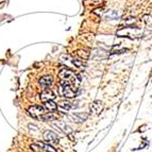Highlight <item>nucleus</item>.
Instances as JSON below:
<instances>
[{"label": "nucleus", "instance_id": "nucleus-1", "mask_svg": "<svg viewBox=\"0 0 152 152\" xmlns=\"http://www.w3.org/2000/svg\"><path fill=\"white\" fill-rule=\"evenodd\" d=\"M58 78L63 80V81H66L70 83L72 86H78V84L80 83V78L75 74L74 71L70 70L68 68H63L60 70L58 72Z\"/></svg>", "mask_w": 152, "mask_h": 152}, {"label": "nucleus", "instance_id": "nucleus-2", "mask_svg": "<svg viewBox=\"0 0 152 152\" xmlns=\"http://www.w3.org/2000/svg\"><path fill=\"white\" fill-rule=\"evenodd\" d=\"M58 91L60 96L66 97V98H72L76 96V91L72 88V85L68 82L63 81V80H61L58 83Z\"/></svg>", "mask_w": 152, "mask_h": 152}, {"label": "nucleus", "instance_id": "nucleus-3", "mask_svg": "<svg viewBox=\"0 0 152 152\" xmlns=\"http://www.w3.org/2000/svg\"><path fill=\"white\" fill-rule=\"evenodd\" d=\"M29 114L33 118H36V119H41L43 115L45 114V107H42V105H32V107H29L28 110Z\"/></svg>", "mask_w": 152, "mask_h": 152}, {"label": "nucleus", "instance_id": "nucleus-4", "mask_svg": "<svg viewBox=\"0 0 152 152\" xmlns=\"http://www.w3.org/2000/svg\"><path fill=\"white\" fill-rule=\"evenodd\" d=\"M44 140L45 142H47L48 144H58V135L52 131H47L44 132Z\"/></svg>", "mask_w": 152, "mask_h": 152}, {"label": "nucleus", "instance_id": "nucleus-5", "mask_svg": "<svg viewBox=\"0 0 152 152\" xmlns=\"http://www.w3.org/2000/svg\"><path fill=\"white\" fill-rule=\"evenodd\" d=\"M54 98H56V95H54L53 91L49 88H46L41 94V100L43 102L50 101V100H53Z\"/></svg>", "mask_w": 152, "mask_h": 152}, {"label": "nucleus", "instance_id": "nucleus-6", "mask_svg": "<svg viewBox=\"0 0 152 152\" xmlns=\"http://www.w3.org/2000/svg\"><path fill=\"white\" fill-rule=\"evenodd\" d=\"M52 82H53V80H52V78H51L50 76H44L38 80L39 86L43 87V88H45V89L48 88L49 86H51Z\"/></svg>", "mask_w": 152, "mask_h": 152}, {"label": "nucleus", "instance_id": "nucleus-7", "mask_svg": "<svg viewBox=\"0 0 152 152\" xmlns=\"http://www.w3.org/2000/svg\"><path fill=\"white\" fill-rule=\"evenodd\" d=\"M53 126H54V127H56V128H58V129L61 130L63 133H65V134H67V135H69V134H71V133H72V129H71L69 126H67V124H66L65 122H63V121L56 122V124H53Z\"/></svg>", "mask_w": 152, "mask_h": 152}, {"label": "nucleus", "instance_id": "nucleus-8", "mask_svg": "<svg viewBox=\"0 0 152 152\" xmlns=\"http://www.w3.org/2000/svg\"><path fill=\"white\" fill-rule=\"evenodd\" d=\"M102 110H103V103L99 100H96L91 104V111L94 112V114L99 115L102 112Z\"/></svg>", "mask_w": 152, "mask_h": 152}, {"label": "nucleus", "instance_id": "nucleus-9", "mask_svg": "<svg viewBox=\"0 0 152 152\" xmlns=\"http://www.w3.org/2000/svg\"><path fill=\"white\" fill-rule=\"evenodd\" d=\"M71 118L76 122H83L88 118V114H86V113H76V114L71 115Z\"/></svg>", "mask_w": 152, "mask_h": 152}, {"label": "nucleus", "instance_id": "nucleus-10", "mask_svg": "<svg viewBox=\"0 0 152 152\" xmlns=\"http://www.w3.org/2000/svg\"><path fill=\"white\" fill-rule=\"evenodd\" d=\"M38 147L41 150H44L45 152H58V150L53 147V146H51L50 144H44V142H37Z\"/></svg>", "mask_w": 152, "mask_h": 152}, {"label": "nucleus", "instance_id": "nucleus-11", "mask_svg": "<svg viewBox=\"0 0 152 152\" xmlns=\"http://www.w3.org/2000/svg\"><path fill=\"white\" fill-rule=\"evenodd\" d=\"M45 103V107L47 110H49V111L51 112H54L58 110V104L56 103V102L53 101V100H50V101H47V102H44Z\"/></svg>", "mask_w": 152, "mask_h": 152}, {"label": "nucleus", "instance_id": "nucleus-12", "mask_svg": "<svg viewBox=\"0 0 152 152\" xmlns=\"http://www.w3.org/2000/svg\"><path fill=\"white\" fill-rule=\"evenodd\" d=\"M76 54H77V56H79L81 60H87V58H89V52L86 50H84V49H79V50H77Z\"/></svg>", "mask_w": 152, "mask_h": 152}, {"label": "nucleus", "instance_id": "nucleus-13", "mask_svg": "<svg viewBox=\"0 0 152 152\" xmlns=\"http://www.w3.org/2000/svg\"><path fill=\"white\" fill-rule=\"evenodd\" d=\"M58 109H61L62 111H69L72 107V104L69 101H61L58 105Z\"/></svg>", "mask_w": 152, "mask_h": 152}, {"label": "nucleus", "instance_id": "nucleus-14", "mask_svg": "<svg viewBox=\"0 0 152 152\" xmlns=\"http://www.w3.org/2000/svg\"><path fill=\"white\" fill-rule=\"evenodd\" d=\"M58 118V115H56L53 113V112H49V114H47V113H45V114L43 115V117H42V119L45 120V121H49V120H54Z\"/></svg>", "mask_w": 152, "mask_h": 152}, {"label": "nucleus", "instance_id": "nucleus-15", "mask_svg": "<svg viewBox=\"0 0 152 152\" xmlns=\"http://www.w3.org/2000/svg\"><path fill=\"white\" fill-rule=\"evenodd\" d=\"M72 63H74V65H76L77 67H81V66L83 65V63H81V62H79L78 60H74V62H72Z\"/></svg>", "mask_w": 152, "mask_h": 152}]
</instances>
